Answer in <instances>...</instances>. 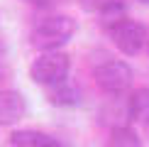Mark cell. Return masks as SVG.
Returning <instances> with one entry per match:
<instances>
[{
	"mask_svg": "<svg viewBox=\"0 0 149 147\" xmlns=\"http://www.w3.org/2000/svg\"><path fill=\"white\" fill-rule=\"evenodd\" d=\"M47 101L56 108H73V106L81 103V88L66 78V81L47 88Z\"/></svg>",
	"mask_w": 149,
	"mask_h": 147,
	"instance_id": "obj_7",
	"label": "cell"
},
{
	"mask_svg": "<svg viewBox=\"0 0 149 147\" xmlns=\"http://www.w3.org/2000/svg\"><path fill=\"white\" fill-rule=\"evenodd\" d=\"M125 110H127L130 120H137V123L149 120V88L132 91L130 98H127V103H125Z\"/></svg>",
	"mask_w": 149,
	"mask_h": 147,
	"instance_id": "obj_9",
	"label": "cell"
},
{
	"mask_svg": "<svg viewBox=\"0 0 149 147\" xmlns=\"http://www.w3.org/2000/svg\"><path fill=\"white\" fill-rule=\"evenodd\" d=\"M10 145L12 147H64L56 137H52L47 132H39V130H29V127L15 130L10 135Z\"/></svg>",
	"mask_w": 149,
	"mask_h": 147,
	"instance_id": "obj_8",
	"label": "cell"
},
{
	"mask_svg": "<svg viewBox=\"0 0 149 147\" xmlns=\"http://www.w3.org/2000/svg\"><path fill=\"white\" fill-rule=\"evenodd\" d=\"M142 127H144V135L149 137V120H144V123H142Z\"/></svg>",
	"mask_w": 149,
	"mask_h": 147,
	"instance_id": "obj_12",
	"label": "cell"
},
{
	"mask_svg": "<svg viewBox=\"0 0 149 147\" xmlns=\"http://www.w3.org/2000/svg\"><path fill=\"white\" fill-rule=\"evenodd\" d=\"M81 5L88 12H95L100 17L105 29L113 22L122 20L125 17V10H127V0H81Z\"/></svg>",
	"mask_w": 149,
	"mask_h": 147,
	"instance_id": "obj_6",
	"label": "cell"
},
{
	"mask_svg": "<svg viewBox=\"0 0 149 147\" xmlns=\"http://www.w3.org/2000/svg\"><path fill=\"white\" fill-rule=\"evenodd\" d=\"M22 3L32 5V8H54V5H59L61 0H22Z\"/></svg>",
	"mask_w": 149,
	"mask_h": 147,
	"instance_id": "obj_11",
	"label": "cell"
},
{
	"mask_svg": "<svg viewBox=\"0 0 149 147\" xmlns=\"http://www.w3.org/2000/svg\"><path fill=\"white\" fill-rule=\"evenodd\" d=\"M105 147H142V140H139V135L134 132L132 127L117 125V127H113L110 140H108Z\"/></svg>",
	"mask_w": 149,
	"mask_h": 147,
	"instance_id": "obj_10",
	"label": "cell"
},
{
	"mask_svg": "<svg viewBox=\"0 0 149 147\" xmlns=\"http://www.w3.org/2000/svg\"><path fill=\"white\" fill-rule=\"evenodd\" d=\"M139 3H144V5H149V0H139Z\"/></svg>",
	"mask_w": 149,
	"mask_h": 147,
	"instance_id": "obj_13",
	"label": "cell"
},
{
	"mask_svg": "<svg viewBox=\"0 0 149 147\" xmlns=\"http://www.w3.org/2000/svg\"><path fill=\"white\" fill-rule=\"evenodd\" d=\"M93 78H95L98 88L108 96H122L130 91V86L134 81V71L127 61L122 59H105L100 64H95L93 69Z\"/></svg>",
	"mask_w": 149,
	"mask_h": 147,
	"instance_id": "obj_2",
	"label": "cell"
},
{
	"mask_svg": "<svg viewBox=\"0 0 149 147\" xmlns=\"http://www.w3.org/2000/svg\"><path fill=\"white\" fill-rule=\"evenodd\" d=\"M76 34V20L71 15H47L29 29V44L39 52H61Z\"/></svg>",
	"mask_w": 149,
	"mask_h": 147,
	"instance_id": "obj_1",
	"label": "cell"
},
{
	"mask_svg": "<svg viewBox=\"0 0 149 147\" xmlns=\"http://www.w3.org/2000/svg\"><path fill=\"white\" fill-rule=\"evenodd\" d=\"M69 71H71V59L64 52H42L29 64V78L44 88H52V86L66 81Z\"/></svg>",
	"mask_w": 149,
	"mask_h": 147,
	"instance_id": "obj_3",
	"label": "cell"
},
{
	"mask_svg": "<svg viewBox=\"0 0 149 147\" xmlns=\"http://www.w3.org/2000/svg\"><path fill=\"white\" fill-rule=\"evenodd\" d=\"M108 37L113 39V44L120 49L122 54H127V57H134V54H139L142 49L147 44V24L139 22V20H130V17H122V20L113 22L108 29Z\"/></svg>",
	"mask_w": 149,
	"mask_h": 147,
	"instance_id": "obj_4",
	"label": "cell"
},
{
	"mask_svg": "<svg viewBox=\"0 0 149 147\" xmlns=\"http://www.w3.org/2000/svg\"><path fill=\"white\" fill-rule=\"evenodd\" d=\"M24 113H27V101L20 91H0V125H15L24 118Z\"/></svg>",
	"mask_w": 149,
	"mask_h": 147,
	"instance_id": "obj_5",
	"label": "cell"
}]
</instances>
